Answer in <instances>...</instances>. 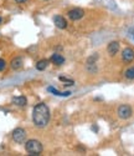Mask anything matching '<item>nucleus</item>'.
<instances>
[{"label":"nucleus","instance_id":"f257e3e1","mask_svg":"<svg viewBox=\"0 0 134 156\" xmlns=\"http://www.w3.org/2000/svg\"><path fill=\"white\" fill-rule=\"evenodd\" d=\"M50 109L45 102H40L37 105H35L34 110H32V122L36 127L42 129L46 127L47 124L50 122Z\"/></svg>","mask_w":134,"mask_h":156},{"label":"nucleus","instance_id":"f03ea898","mask_svg":"<svg viewBox=\"0 0 134 156\" xmlns=\"http://www.w3.org/2000/svg\"><path fill=\"white\" fill-rule=\"evenodd\" d=\"M25 150H26V152H28L29 155L39 156V155H41V152L44 150V146H42V144L39 140L31 139V140L25 141Z\"/></svg>","mask_w":134,"mask_h":156},{"label":"nucleus","instance_id":"7ed1b4c3","mask_svg":"<svg viewBox=\"0 0 134 156\" xmlns=\"http://www.w3.org/2000/svg\"><path fill=\"white\" fill-rule=\"evenodd\" d=\"M26 136H28V134H26V131L22 127H16L11 134L12 140H14L16 144H24L26 141Z\"/></svg>","mask_w":134,"mask_h":156},{"label":"nucleus","instance_id":"20e7f679","mask_svg":"<svg viewBox=\"0 0 134 156\" xmlns=\"http://www.w3.org/2000/svg\"><path fill=\"white\" fill-rule=\"evenodd\" d=\"M117 114H118V118H119V119L128 120L130 116L133 115V110H132V108H130L129 105H120V106L118 108Z\"/></svg>","mask_w":134,"mask_h":156},{"label":"nucleus","instance_id":"39448f33","mask_svg":"<svg viewBox=\"0 0 134 156\" xmlns=\"http://www.w3.org/2000/svg\"><path fill=\"white\" fill-rule=\"evenodd\" d=\"M67 15H69V18L73 21H77L79 19H82L85 16V10L83 9H79V8H76V9H72L70 10L69 12H67Z\"/></svg>","mask_w":134,"mask_h":156},{"label":"nucleus","instance_id":"423d86ee","mask_svg":"<svg viewBox=\"0 0 134 156\" xmlns=\"http://www.w3.org/2000/svg\"><path fill=\"white\" fill-rule=\"evenodd\" d=\"M122 59L126 62H132L134 60V50L132 48H126L122 51Z\"/></svg>","mask_w":134,"mask_h":156},{"label":"nucleus","instance_id":"0eeeda50","mask_svg":"<svg viewBox=\"0 0 134 156\" xmlns=\"http://www.w3.org/2000/svg\"><path fill=\"white\" fill-rule=\"evenodd\" d=\"M53 23H55L56 25V28L63 30L67 28V20L62 16V15H56V16H53Z\"/></svg>","mask_w":134,"mask_h":156},{"label":"nucleus","instance_id":"6e6552de","mask_svg":"<svg viewBox=\"0 0 134 156\" xmlns=\"http://www.w3.org/2000/svg\"><path fill=\"white\" fill-rule=\"evenodd\" d=\"M119 48H120V44L118 41H112L108 44V46H107V53H108L111 56H114L119 51Z\"/></svg>","mask_w":134,"mask_h":156},{"label":"nucleus","instance_id":"1a4fd4ad","mask_svg":"<svg viewBox=\"0 0 134 156\" xmlns=\"http://www.w3.org/2000/svg\"><path fill=\"white\" fill-rule=\"evenodd\" d=\"M22 65H24V59L21 56H16L11 61H10V66L12 70H19L22 68Z\"/></svg>","mask_w":134,"mask_h":156},{"label":"nucleus","instance_id":"9d476101","mask_svg":"<svg viewBox=\"0 0 134 156\" xmlns=\"http://www.w3.org/2000/svg\"><path fill=\"white\" fill-rule=\"evenodd\" d=\"M47 91L52 93L53 95H56V96H61V98H69L72 94L71 91H59V90H56L55 87H52V86H49L47 87Z\"/></svg>","mask_w":134,"mask_h":156},{"label":"nucleus","instance_id":"9b49d317","mask_svg":"<svg viewBox=\"0 0 134 156\" xmlns=\"http://www.w3.org/2000/svg\"><path fill=\"white\" fill-rule=\"evenodd\" d=\"M11 102L14 104V105H16V106H25L26 104H28V100H26V98L25 96H14L11 99Z\"/></svg>","mask_w":134,"mask_h":156},{"label":"nucleus","instance_id":"f8f14e48","mask_svg":"<svg viewBox=\"0 0 134 156\" xmlns=\"http://www.w3.org/2000/svg\"><path fill=\"white\" fill-rule=\"evenodd\" d=\"M50 60L53 64H55V65H62L65 62V58L62 55H60V54H52V56H51Z\"/></svg>","mask_w":134,"mask_h":156},{"label":"nucleus","instance_id":"ddd939ff","mask_svg":"<svg viewBox=\"0 0 134 156\" xmlns=\"http://www.w3.org/2000/svg\"><path fill=\"white\" fill-rule=\"evenodd\" d=\"M47 66H49V60H46V59H42V60H40V61L36 62V69L40 70V71L45 70Z\"/></svg>","mask_w":134,"mask_h":156},{"label":"nucleus","instance_id":"4468645a","mask_svg":"<svg viewBox=\"0 0 134 156\" xmlns=\"http://www.w3.org/2000/svg\"><path fill=\"white\" fill-rule=\"evenodd\" d=\"M60 80H61L62 83H65V85H67V86H72V85L75 84L73 80L69 79V77H65V76H60Z\"/></svg>","mask_w":134,"mask_h":156},{"label":"nucleus","instance_id":"2eb2a0df","mask_svg":"<svg viewBox=\"0 0 134 156\" xmlns=\"http://www.w3.org/2000/svg\"><path fill=\"white\" fill-rule=\"evenodd\" d=\"M126 77L130 80H134V68H129L126 70Z\"/></svg>","mask_w":134,"mask_h":156},{"label":"nucleus","instance_id":"dca6fc26","mask_svg":"<svg viewBox=\"0 0 134 156\" xmlns=\"http://www.w3.org/2000/svg\"><path fill=\"white\" fill-rule=\"evenodd\" d=\"M5 68H6V62H5V60L0 59V71H3Z\"/></svg>","mask_w":134,"mask_h":156},{"label":"nucleus","instance_id":"f3484780","mask_svg":"<svg viewBox=\"0 0 134 156\" xmlns=\"http://www.w3.org/2000/svg\"><path fill=\"white\" fill-rule=\"evenodd\" d=\"M15 2H16L18 4H24V3H26V2H29V0H15Z\"/></svg>","mask_w":134,"mask_h":156},{"label":"nucleus","instance_id":"a211bd4d","mask_svg":"<svg viewBox=\"0 0 134 156\" xmlns=\"http://www.w3.org/2000/svg\"><path fill=\"white\" fill-rule=\"evenodd\" d=\"M0 23H2V18H0Z\"/></svg>","mask_w":134,"mask_h":156},{"label":"nucleus","instance_id":"6ab92c4d","mask_svg":"<svg viewBox=\"0 0 134 156\" xmlns=\"http://www.w3.org/2000/svg\"><path fill=\"white\" fill-rule=\"evenodd\" d=\"M133 39H134V34H133Z\"/></svg>","mask_w":134,"mask_h":156},{"label":"nucleus","instance_id":"aec40b11","mask_svg":"<svg viewBox=\"0 0 134 156\" xmlns=\"http://www.w3.org/2000/svg\"><path fill=\"white\" fill-rule=\"evenodd\" d=\"M45 2H47V0H45Z\"/></svg>","mask_w":134,"mask_h":156}]
</instances>
